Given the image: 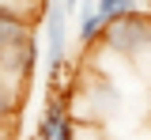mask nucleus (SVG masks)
I'll list each match as a JSON object with an SVG mask.
<instances>
[{"instance_id": "f257e3e1", "label": "nucleus", "mask_w": 151, "mask_h": 140, "mask_svg": "<svg viewBox=\"0 0 151 140\" xmlns=\"http://www.w3.org/2000/svg\"><path fill=\"white\" fill-rule=\"evenodd\" d=\"M98 38H102V45L110 53L140 61L144 49L151 45V15H144V12H125V15H117V19L106 23Z\"/></svg>"}, {"instance_id": "f03ea898", "label": "nucleus", "mask_w": 151, "mask_h": 140, "mask_svg": "<svg viewBox=\"0 0 151 140\" xmlns=\"http://www.w3.org/2000/svg\"><path fill=\"white\" fill-rule=\"evenodd\" d=\"M42 27H45V76L57 80L64 68V57H68V8H64V0H45Z\"/></svg>"}, {"instance_id": "7ed1b4c3", "label": "nucleus", "mask_w": 151, "mask_h": 140, "mask_svg": "<svg viewBox=\"0 0 151 140\" xmlns=\"http://www.w3.org/2000/svg\"><path fill=\"white\" fill-rule=\"evenodd\" d=\"M27 38H34V19H27L23 12L8 8V4H0V57Z\"/></svg>"}, {"instance_id": "20e7f679", "label": "nucleus", "mask_w": 151, "mask_h": 140, "mask_svg": "<svg viewBox=\"0 0 151 140\" xmlns=\"http://www.w3.org/2000/svg\"><path fill=\"white\" fill-rule=\"evenodd\" d=\"M68 121V102L60 91H53L45 106H42V118H38V129H34V140H57V129Z\"/></svg>"}, {"instance_id": "39448f33", "label": "nucleus", "mask_w": 151, "mask_h": 140, "mask_svg": "<svg viewBox=\"0 0 151 140\" xmlns=\"http://www.w3.org/2000/svg\"><path fill=\"white\" fill-rule=\"evenodd\" d=\"M98 34H102V19L94 12V0H79V8H76V42L91 45V42H98Z\"/></svg>"}, {"instance_id": "423d86ee", "label": "nucleus", "mask_w": 151, "mask_h": 140, "mask_svg": "<svg viewBox=\"0 0 151 140\" xmlns=\"http://www.w3.org/2000/svg\"><path fill=\"white\" fill-rule=\"evenodd\" d=\"M19 91H23V83L8 72H0V125H8L12 114L19 110Z\"/></svg>"}, {"instance_id": "0eeeda50", "label": "nucleus", "mask_w": 151, "mask_h": 140, "mask_svg": "<svg viewBox=\"0 0 151 140\" xmlns=\"http://www.w3.org/2000/svg\"><path fill=\"white\" fill-rule=\"evenodd\" d=\"M136 8H140V0H94V12H98L102 27L117 15H125V12H136Z\"/></svg>"}, {"instance_id": "6e6552de", "label": "nucleus", "mask_w": 151, "mask_h": 140, "mask_svg": "<svg viewBox=\"0 0 151 140\" xmlns=\"http://www.w3.org/2000/svg\"><path fill=\"white\" fill-rule=\"evenodd\" d=\"M0 4H8V8H15V12H23L27 19H38V15L45 12V0H0Z\"/></svg>"}, {"instance_id": "1a4fd4ad", "label": "nucleus", "mask_w": 151, "mask_h": 140, "mask_svg": "<svg viewBox=\"0 0 151 140\" xmlns=\"http://www.w3.org/2000/svg\"><path fill=\"white\" fill-rule=\"evenodd\" d=\"M64 8H68V15H76V8H79V0H64Z\"/></svg>"}, {"instance_id": "9d476101", "label": "nucleus", "mask_w": 151, "mask_h": 140, "mask_svg": "<svg viewBox=\"0 0 151 140\" xmlns=\"http://www.w3.org/2000/svg\"><path fill=\"white\" fill-rule=\"evenodd\" d=\"M0 140H12V136H8V133H0Z\"/></svg>"}]
</instances>
